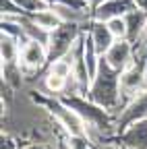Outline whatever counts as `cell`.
Segmentation results:
<instances>
[{"mask_svg": "<svg viewBox=\"0 0 147 149\" xmlns=\"http://www.w3.org/2000/svg\"><path fill=\"white\" fill-rule=\"evenodd\" d=\"M120 93H122L120 91V72L114 66H110L106 56H102L98 72L89 87V102H93L106 110H112L118 106Z\"/></svg>", "mask_w": 147, "mask_h": 149, "instance_id": "1", "label": "cell"}, {"mask_svg": "<svg viewBox=\"0 0 147 149\" xmlns=\"http://www.w3.org/2000/svg\"><path fill=\"white\" fill-rule=\"evenodd\" d=\"M79 23H62L54 31H50V40H48V60L54 62L62 58L64 54L70 52L72 44H77L79 40Z\"/></svg>", "mask_w": 147, "mask_h": 149, "instance_id": "2", "label": "cell"}, {"mask_svg": "<svg viewBox=\"0 0 147 149\" xmlns=\"http://www.w3.org/2000/svg\"><path fill=\"white\" fill-rule=\"evenodd\" d=\"M68 108H72L77 112V114L83 118V120H87L89 124H95L98 128H108L110 126V118H108V114H106V108H102V106H98V104H87V102H83V100H77V97H66V100H62Z\"/></svg>", "mask_w": 147, "mask_h": 149, "instance_id": "3", "label": "cell"}, {"mask_svg": "<svg viewBox=\"0 0 147 149\" xmlns=\"http://www.w3.org/2000/svg\"><path fill=\"white\" fill-rule=\"evenodd\" d=\"M48 106L52 108V112L56 114L58 122L68 130L70 137H83L85 135V128H83V118L77 114L72 108H68L64 102H48Z\"/></svg>", "mask_w": 147, "mask_h": 149, "instance_id": "4", "label": "cell"}, {"mask_svg": "<svg viewBox=\"0 0 147 149\" xmlns=\"http://www.w3.org/2000/svg\"><path fill=\"white\" fill-rule=\"evenodd\" d=\"M21 60L25 66L29 68H40L44 66V62L48 60V50H46V44H42L40 40H29L23 44V50H21Z\"/></svg>", "mask_w": 147, "mask_h": 149, "instance_id": "5", "label": "cell"}, {"mask_svg": "<svg viewBox=\"0 0 147 149\" xmlns=\"http://www.w3.org/2000/svg\"><path fill=\"white\" fill-rule=\"evenodd\" d=\"M131 52H133L131 42L124 37V40H116L104 56H106V60L110 62V66H114L118 72H122L128 66V62H131Z\"/></svg>", "mask_w": 147, "mask_h": 149, "instance_id": "6", "label": "cell"}, {"mask_svg": "<svg viewBox=\"0 0 147 149\" xmlns=\"http://www.w3.org/2000/svg\"><path fill=\"white\" fill-rule=\"evenodd\" d=\"M137 8V2L135 0H106L102 2L98 8H95V19L100 21H108L112 17H124L126 13H131Z\"/></svg>", "mask_w": 147, "mask_h": 149, "instance_id": "7", "label": "cell"}, {"mask_svg": "<svg viewBox=\"0 0 147 149\" xmlns=\"http://www.w3.org/2000/svg\"><path fill=\"white\" fill-rule=\"evenodd\" d=\"M141 118H147V91H141L131 100L126 112L122 114L120 122H118V128L124 130L128 124H133L135 120H141Z\"/></svg>", "mask_w": 147, "mask_h": 149, "instance_id": "8", "label": "cell"}, {"mask_svg": "<svg viewBox=\"0 0 147 149\" xmlns=\"http://www.w3.org/2000/svg\"><path fill=\"white\" fill-rule=\"evenodd\" d=\"M122 143L133 149H147V118L128 124L122 130Z\"/></svg>", "mask_w": 147, "mask_h": 149, "instance_id": "9", "label": "cell"}, {"mask_svg": "<svg viewBox=\"0 0 147 149\" xmlns=\"http://www.w3.org/2000/svg\"><path fill=\"white\" fill-rule=\"evenodd\" d=\"M89 33H91V37H93L95 48H98V52L102 56L110 50V46L116 42V37H114L112 31H110L108 23L106 21H100V19H93V21H91V31Z\"/></svg>", "mask_w": 147, "mask_h": 149, "instance_id": "10", "label": "cell"}, {"mask_svg": "<svg viewBox=\"0 0 147 149\" xmlns=\"http://www.w3.org/2000/svg\"><path fill=\"white\" fill-rule=\"evenodd\" d=\"M124 19H126V29H128L126 40L133 44L137 37L143 33V29L147 27V13H145V10H141V8L137 6L135 10L126 13V15H124Z\"/></svg>", "mask_w": 147, "mask_h": 149, "instance_id": "11", "label": "cell"}, {"mask_svg": "<svg viewBox=\"0 0 147 149\" xmlns=\"http://www.w3.org/2000/svg\"><path fill=\"white\" fill-rule=\"evenodd\" d=\"M31 19L35 23H38L40 27H44L46 31H54L56 27H60L64 21L58 17V13L54 10V6H48V8H44V10H38V13H33L31 15Z\"/></svg>", "mask_w": 147, "mask_h": 149, "instance_id": "12", "label": "cell"}, {"mask_svg": "<svg viewBox=\"0 0 147 149\" xmlns=\"http://www.w3.org/2000/svg\"><path fill=\"white\" fill-rule=\"evenodd\" d=\"M19 40L2 31V40H0V54H2V64H13L17 54H19Z\"/></svg>", "mask_w": 147, "mask_h": 149, "instance_id": "13", "label": "cell"}, {"mask_svg": "<svg viewBox=\"0 0 147 149\" xmlns=\"http://www.w3.org/2000/svg\"><path fill=\"white\" fill-rule=\"evenodd\" d=\"M106 23H108L110 31L114 33L116 40H124V37H126L128 29H126V19L124 17H112V19H108Z\"/></svg>", "mask_w": 147, "mask_h": 149, "instance_id": "14", "label": "cell"}, {"mask_svg": "<svg viewBox=\"0 0 147 149\" xmlns=\"http://www.w3.org/2000/svg\"><path fill=\"white\" fill-rule=\"evenodd\" d=\"M15 2L23 8L25 15H33V13H38V10L48 8V2H46V0H15Z\"/></svg>", "mask_w": 147, "mask_h": 149, "instance_id": "15", "label": "cell"}, {"mask_svg": "<svg viewBox=\"0 0 147 149\" xmlns=\"http://www.w3.org/2000/svg\"><path fill=\"white\" fill-rule=\"evenodd\" d=\"M50 72L54 74H60V77H70V72H72V62L66 60V58H58V60H54L52 66H50Z\"/></svg>", "mask_w": 147, "mask_h": 149, "instance_id": "16", "label": "cell"}, {"mask_svg": "<svg viewBox=\"0 0 147 149\" xmlns=\"http://www.w3.org/2000/svg\"><path fill=\"white\" fill-rule=\"evenodd\" d=\"M46 85H48V89H50V91L58 93V91H62V89H64V85H66V79H64V77H60V74L48 72V77H46Z\"/></svg>", "mask_w": 147, "mask_h": 149, "instance_id": "17", "label": "cell"}, {"mask_svg": "<svg viewBox=\"0 0 147 149\" xmlns=\"http://www.w3.org/2000/svg\"><path fill=\"white\" fill-rule=\"evenodd\" d=\"M135 2H137V6H139L141 10H145V13H147V0H135Z\"/></svg>", "mask_w": 147, "mask_h": 149, "instance_id": "18", "label": "cell"}, {"mask_svg": "<svg viewBox=\"0 0 147 149\" xmlns=\"http://www.w3.org/2000/svg\"><path fill=\"white\" fill-rule=\"evenodd\" d=\"M27 149H46V147H42V145H31V147H27Z\"/></svg>", "mask_w": 147, "mask_h": 149, "instance_id": "19", "label": "cell"}]
</instances>
